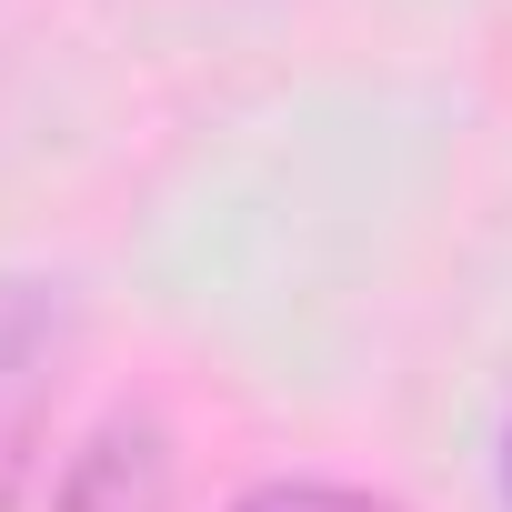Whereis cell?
I'll return each instance as SVG.
<instances>
[{"instance_id":"cell-3","label":"cell","mask_w":512,"mask_h":512,"mask_svg":"<svg viewBox=\"0 0 512 512\" xmlns=\"http://www.w3.org/2000/svg\"><path fill=\"white\" fill-rule=\"evenodd\" d=\"M241 512H402V502L352 492V482H262V492H241Z\"/></svg>"},{"instance_id":"cell-1","label":"cell","mask_w":512,"mask_h":512,"mask_svg":"<svg viewBox=\"0 0 512 512\" xmlns=\"http://www.w3.org/2000/svg\"><path fill=\"white\" fill-rule=\"evenodd\" d=\"M61 352H71V312L41 282H0V512L21 502L51 392H61Z\"/></svg>"},{"instance_id":"cell-4","label":"cell","mask_w":512,"mask_h":512,"mask_svg":"<svg viewBox=\"0 0 512 512\" xmlns=\"http://www.w3.org/2000/svg\"><path fill=\"white\" fill-rule=\"evenodd\" d=\"M502 492H512V442H502Z\"/></svg>"},{"instance_id":"cell-2","label":"cell","mask_w":512,"mask_h":512,"mask_svg":"<svg viewBox=\"0 0 512 512\" xmlns=\"http://www.w3.org/2000/svg\"><path fill=\"white\" fill-rule=\"evenodd\" d=\"M61 512H171V452L151 422H111L81 472L61 482Z\"/></svg>"}]
</instances>
